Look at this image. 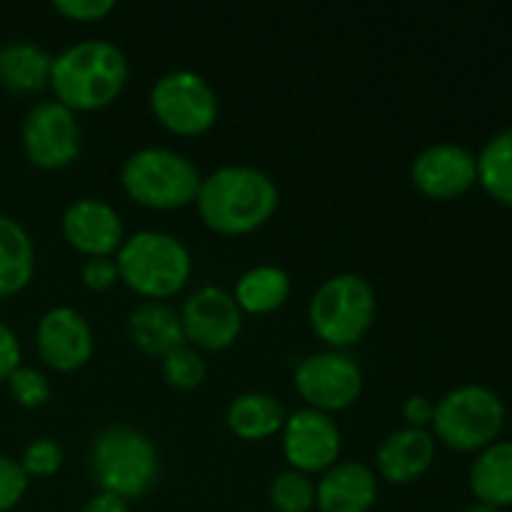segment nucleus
Wrapping results in <instances>:
<instances>
[{
	"mask_svg": "<svg viewBox=\"0 0 512 512\" xmlns=\"http://www.w3.org/2000/svg\"><path fill=\"white\" fill-rule=\"evenodd\" d=\"M280 190L265 170L233 163L213 170L198 190V213L220 235H248L275 215Z\"/></svg>",
	"mask_w": 512,
	"mask_h": 512,
	"instance_id": "nucleus-1",
	"label": "nucleus"
},
{
	"mask_svg": "<svg viewBox=\"0 0 512 512\" xmlns=\"http://www.w3.org/2000/svg\"><path fill=\"white\" fill-rule=\"evenodd\" d=\"M130 65L123 48L103 38L78 40L53 55L50 88L58 103L78 110H100L115 103L128 83Z\"/></svg>",
	"mask_w": 512,
	"mask_h": 512,
	"instance_id": "nucleus-2",
	"label": "nucleus"
},
{
	"mask_svg": "<svg viewBox=\"0 0 512 512\" xmlns=\"http://www.w3.org/2000/svg\"><path fill=\"white\" fill-rule=\"evenodd\" d=\"M118 275L133 293L148 300L173 298L193 273L190 250L178 235L165 230H138L115 253Z\"/></svg>",
	"mask_w": 512,
	"mask_h": 512,
	"instance_id": "nucleus-3",
	"label": "nucleus"
},
{
	"mask_svg": "<svg viewBox=\"0 0 512 512\" xmlns=\"http://www.w3.org/2000/svg\"><path fill=\"white\" fill-rule=\"evenodd\" d=\"M120 183L130 200L153 210H175L195 203L200 175L198 165L180 150L145 145L130 153L120 168Z\"/></svg>",
	"mask_w": 512,
	"mask_h": 512,
	"instance_id": "nucleus-4",
	"label": "nucleus"
},
{
	"mask_svg": "<svg viewBox=\"0 0 512 512\" xmlns=\"http://www.w3.org/2000/svg\"><path fill=\"white\" fill-rule=\"evenodd\" d=\"M90 468L103 493L135 500L158 483L160 460L148 435L130 425H108L93 440Z\"/></svg>",
	"mask_w": 512,
	"mask_h": 512,
	"instance_id": "nucleus-5",
	"label": "nucleus"
},
{
	"mask_svg": "<svg viewBox=\"0 0 512 512\" xmlns=\"http://www.w3.org/2000/svg\"><path fill=\"white\" fill-rule=\"evenodd\" d=\"M378 295L375 288L355 273H338L323 280L308 305L313 333L330 348H348L365 338L375 323Z\"/></svg>",
	"mask_w": 512,
	"mask_h": 512,
	"instance_id": "nucleus-6",
	"label": "nucleus"
},
{
	"mask_svg": "<svg viewBox=\"0 0 512 512\" xmlns=\"http://www.w3.org/2000/svg\"><path fill=\"white\" fill-rule=\"evenodd\" d=\"M505 423V408L483 385L455 388L435 405V435L453 450H480L493 445Z\"/></svg>",
	"mask_w": 512,
	"mask_h": 512,
	"instance_id": "nucleus-7",
	"label": "nucleus"
},
{
	"mask_svg": "<svg viewBox=\"0 0 512 512\" xmlns=\"http://www.w3.org/2000/svg\"><path fill=\"white\" fill-rule=\"evenodd\" d=\"M150 110L163 128L175 135H203L220 113L218 93L195 70H170L150 88Z\"/></svg>",
	"mask_w": 512,
	"mask_h": 512,
	"instance_id": "nucleus-8",
	"label": "nucleus"
},
{
	"mask_svg": "<svg viewBox=\"0 0 512 512\" xmlns=\"http://www.w3.org/2000/svg\"><path fill=\"white\" fill-rule=\"evenodd\" d=\"M295 390L320 413H338L350 408L363 393V370L340 350H323L300 360L295 368Z\"/></svg>",
	"mask_w": 512,
	"mask_h": 512,
	"instance_id": "nucleus-9",
	"label": "nucleus"
},
{
	"mask_svg": "<svg viewBox=\"0 0 512 512\" xmlns=\"http://www.w3.org/2000/svg\"><path fill=\"white\" fill-rule=\"evenodd\" d=\"M20 138L30 163L43 170L68 168L80 153L78 118L58 100L35 103L25 113Z\"/></svg>",
	"mask_w": 512,
	"mask_h": 512,
	"instance_id": "nucleus-10",
	"label": "nucleus"
},
{
	"mask_svg": "<svg viewBox=\"0 0 512 512\" xmlns=\"http://www.w3.org/2000/svg\"><path fill=\"white\" fill-rule=\"evenodd\" d=\"M343 438L340 428L328 413L303 408L285 418L283 425V455L290 470L298 473H325L340 458Z\"/></svg>",
	"mask_w": 512,
	"mask_h": 512,
	"instance_id": "nucleus-11",
	"label": "nucleus"
},
{
	"mask_svg": "<svg viewBox=\"0 0 512 512\" xmlns=\"http://www.w3.org/2000/svg\"><path fill=\"white\" fill-rule=\"evenodd\" d=\"M185 340L205 350H225L243 330V310L223 288L205 285L195 290L180 313Z\"/></svg>",
	"mask_w": 512,
	"mask_h": 512,
	"instance_id": "nucleus-12",
	"label": "nucleus"
},
{
	"mask_svg": "<svg viewBox=\"0 0 512 512\" xmlns=\"http://www.w3.org/2000/svg\"><path fill=\"white\" fill-rule=\"evenodd\" d=\"M35 345L40 358L50 368L58 373H73L93 358L95 335L80 310L70 305H55L40 318Z\"/></svg>",
	"mask_w": 512,
	"mask_h": 512,
	"instance_id": "nucleus-13",
	"label": "nucleus"
},
{
	"mask_svg": "<svg viewBox=\"0 0 512 512\" xmlns=\"http://www.w3.org/2000/svg\"><path fill=\"white\" fill-rule=\"evenodd\" d=\"M410 175L423 195L433 200H450L463 195L478 180V163L463 145L435 143L415 155Z\"/></svg>",
	"mask_w": 512,
	"mask_h": 512,
	"instance_id": "nucleus-14",
	"label": "nucleus"
},
{
	"mask_svg": "<svg viewBox=\"0 0 512 512\" xmlns=\"http://www.w3.org/2000/svg\"><path fill=\"white\" fill-rule=\"evenodd\" d=\"M63 235L88 258L118 253L125 240L120 213L100 198L73 200L63 213Z\"/></svg>",
	"mask_w": 512,
	"mask_h": 512,
	"instance_id": "nucleus-15",
	"label": "nucleus"
},
{
	"mask_svg": "<svg viewBox=\"0 0 512 512\" xmlns=\"http://www.w3.org/2000/svg\"><path fill=\"white\" fill-rule=\"evenodd\" d=\"M378 500V480L363 463L345 460L328 468L315 485L320 512H368Z\"/></svg>",
	"mask_w": 512,
	"mask_h": 512,
	"instance_id": "nucleus-16",
	"label": "nucleus"
},
{
	"mask_svg": "<svg viewBox=\"0 0 512 512\" xmlns=\"http://www.w3.org/2000/svg\"><path fill=\"white\" fill-rule=\"evenodd\" d=\"M435 460V438L425 428H400L380 443L375 465L388 483L405 485L423 478Z\"/></svg>",
	"mask_w": 512,
	"mask_h": 512,
	"instance_id": "nucleus-17",
	"label": "nucleus"
},
{
	"mask_svg": "<svg viewBox=\"0 0 512 512\" xmlns=\"http://www.w3.org/2000/svg\"><path fill=\"white\" fill-rule=\"evenodd\" d=\"M128 335L135 348L150 358H165L185 343L180 313L158 300H148L130 313Z\"/></svg>",
	"mask_w": 512,
	"mask_h": 512,
	"instance_id": "nucleus-18",
	"label": "nucleus"
},
{
	"mask_svg": "<svg viewBox=\"0 0 512 512\" xmlns=\"http://www.w3.org/2000/svg\"><path fill=\"white\" fill-rule=\"evenodd\" d=\"M53 55L30 40H8L0 45V85L10 93H38L50 85Z\"/></svg>",
	"mask_w": 512,
	"mask_h": 512,
	"instance_id": "nucleus-19",
	"label": "nucleus"
},
{
	"mask_svg": "<svg viewBox=\"0 0 512 512\" xmlns=\"http://www.w3.org/2000/svg\"><path fill=\"white\" fill-rule=\"evenodd\" d=\"M35 273V245L28 230L10 215L0 213V298L28 288Z\"/></svg>",
	"mask_w": 512,
	"mask_h": 512,
	"instance_id": "nucleus-20",
	"label": "nucleus"
},
{
	"mask_svg": "<svg viewBox=\"0 0 512 512\" xmlns=\"http://www.w3.org/2000/svg\"><path fill=\"white\" fill-rule=\"evenodd\" d=\"M285 408L268 393H243L228 405V428L243 440H265L285 425Z\"/></svg>",
	"mask_w": 512,
	"mask_h": 512,
	"instance_id": "nucleus-21",
	"label": "nucleus"
},
{
	"mask_svg": "<svg viewBox=\"0 0 512 512\" xmlns=\"http://www.w3.org/2000/svg\"><path fill=\"white\" fill-rule=\"evenodd\" d=\"M290 295V278L278 265H255L240 275L235 285V303L253 315H268L283 308Z\"/></svg>",
	"mask_w": 512,
	"mask_h": 512,
	"instance_id": "nucleus-22",
	"label": "nucleus"
},
{
	"mask_svg": "<svg viewBox=\"0 0 512 512\" xmlns=\"http://www.w3.org/2000/svg\"><path fill=\"white\" fill-rule=\"evenodd\" d=\"M470 485L490 508L512 505V443H493L475 460Z\"/></svg>",
	"mask_w": 512,
	"mask_h": 512,
	"instance_id": "nucleus-23",
	"label": "nucleus"
},
{
	"mask_svg": "<svg viewBox=\"0 0 512 512\" xmlns=\"http://www.w3.org/2000/svg\"><path fill=\"white\" fill-rule=\"evenodd\" d=\"M475 163L483 188L500 203L512 205V128L490 138Z\"/></svg>",
	"mask_w": 512,
	"mask_h": 512,
	"instance_id": "nucleus-24",
	"label": "nucleus"
},
{
	"mask_svg": "<svg viewBox=\"0 0 512 512\" xmlns=\"http://www.w3.org/2000/svg\"><path fill=\"white\" fill-rule=\"evenodd\" d=\"M270 503L278 512H310L315 508V483L305 473L285 470L270 483Z\"/></svg>",
	"mask_w": 512,
	"mask_h": 512,
	"instance_id": "nucleus-25",
	"label": "nucleus"
},
{
	"mask_svg": "<svg viewBox=\"0 0 512 512\" xmlns=\"http://www.w3.org/2000/svg\"><path fill=\"white\" fill-rule=\"evenodd\" d=\"M163 378L175 390H195L205 380V360L198 350L180 345L163 358Z\"/></svg>",
	"mask_w": 512,
	"mask_h": 512,
	"instance_id": "nucleus-26",
	"label": "nucleus"
},
{
	"mask_svg": "<svg viewBox=\"0 0 512 512\" xmlns=\"http://www.w3.org/2000/svg\"><path fill=\"white\" fill-rule=\"evenodd\" d=\"M63 445L53 438H38L23 450V458L18 460L23 465L28 478H50L63 468Z\"/></svg>",
	"mask_w": 512,
	"mask_h": 512,
	"instance_id": "nucleus-27",
	"label": "nucleus"
},
{
	"mask_svg": "<svg viewBox=\"0 0 512 512\" xmlns=\"http://www.w3.org/2000/svg\"><path fill=\"white\" fill-rule=\"evenodd\" d=\"M5 383H8V390L15 403L28 410L40 408V405L50 400V380L40 370L28 368V365H20Z\"/></svg>",
	"mask_w": 512,
	"mask_h": 512,
	"instance_id": "nucleus-28",
	"label": "nucleus"
},
{
	"mask_svg": "<svg viewBox=\"0 0 512 512\" xmlns=\"http://www.w3.org/2000/svg\"><path fill=\"white\" fill-rule=\"evenodd\" d=\"M28 490V475L18 460L0 455V512L13 510Z\"/></svg>",
	"mask_w": 512,
	"mask_h": 512,
	"instance_id": "nucleus-29",
	"label": "nucleus"
},
{
	"mask_svg": "<svg viewBox=\"0 0 512 512\" xmlns=\"http://www.w3.org/2000/svg\"><path fill=\"white\" fill-rule=\"evenodd\" d=\"M55 13H60L68 20H80V23H93L103 20L115 10L113 0H55Z\"/></svg>",
	"mask_w": 512,
	"mask_h": 512,
	"instance_id": "nucleus-30",
	"label": "nucleus"
},
{
	"mask_svg": "<svg viewBox=\"0 0 512 512\" xmlns=\"http://www.w3.org/2000/svg\"><path fill=\"white\" fill-rule=\"evenodd\" d=\"M83 283L90 290H108L110 285H115V280H120L118 265H115L113 255H103V258H88L83 265Z\"/></svg>",
	"mask_w": 512,
	"mask_h": 512,
	"instance_id": "nucleus-31",
	"label": "nucleus"
},
{
	"mask_svg": "<svg viewBox=\"0 0 512 512\" xmlns=\"http://www.w3.org/2000/svg\"><path fill=\"white\" fill-rule=\"evenodd\" d=\"M20 368V340L5 323H0V383Z\"/></svg>",
	"mask_w": 512,
	"mask_h": 512,
	"instance_id": "nucleus-32",
	"label": "nucleus"
},
{
	"mask_svg": "<svg viewBox=\"0 0 512 512\" xmlns=\"http://www.w3.org/2000/svg\"><path fill=\"white\" fill-rule=\"evenodd\" d=\"M435 405L430 403V398L425 395H410L403 405V418L410 428H425L428 423H433Z\"/></svg>",
	"mask_w": 512,
	"mask_h": 512,
	"instance_id": "nucleus-33",
	"label": "nucleus"
},
{
	"mask_svg": "<svg viewBox=\"0 0 512 512\" xmlns=\"http://www.w3.org/2000/svg\"><path fill=\"white\" fill-rule=\"evenodd\" d=\"M80 512H130V505H128V500L118 498V495H113V493H103V490H100L98 495H93V498L85 503V508Z\"/></svg>",
	"mask_w": 512,
	"mask_h": 512,
	"instance_id": "nucleus-34",
	"label": "nucleus"
},
{
	"mask_svg": "<svg viewBox=\"0 0 512 512\" xmlns=\"http://www.w3.org/2000/svg\"><path fill=\"white\" fill-rule=\"evenodd\" d=\"M468 512H498V508H490V505L480 503V505H473Z\"/></svg>",
	"mask_w": 512,
	"mask_h": 512,
	"instance_id": "nucleus-35",
	"label": "nucleus"
}]
</instances>
